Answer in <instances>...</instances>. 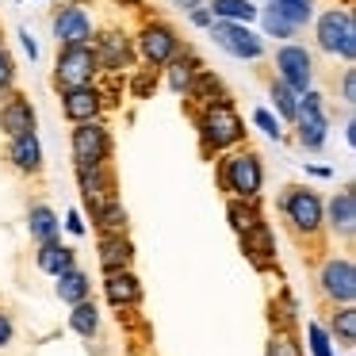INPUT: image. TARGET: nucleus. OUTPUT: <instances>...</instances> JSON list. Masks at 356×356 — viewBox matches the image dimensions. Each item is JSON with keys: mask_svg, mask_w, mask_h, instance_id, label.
I'll return each mask as SVG.
<instances>
[{"mask_svg": "<svg viewBox=\"0 0 356 356\" xmlns=\"http://www.w3.org/2000/svg\"><path fill=\"white\" fill-rule=\"evenodd\" d=\"M318 284H322V295L333 302V307H348L356 299V268L348 257H330L318 272Z\"/></svg>", "mask_w": 356, "mask_h": 356, "instance_id": "10", "label": "nucleus"}, {"mask_svg": "<svg viewBox=\"0 0 356 356\" xmlns=\"http://www.w3.org/2000/svg\"><path fill=\"white\" fill-rule=\"evenodd\" d=\"M330 333H333V341H337L341 348L356 345V310H353V302H348V307H337V314H333V322H330Z\"/></svg>", "mask_w": 356, "mask_h": 356, "instance_id": "32", "label": "nucleus"}, {"mask_svg": "<svg viewBox=\"0 0 356 356\" xmlns=\"http://www.w3.org/2000/svg\"><path fill=\"white\" fill-rule=\"evenodd\" d=\"M70 330L77 333V337L92 341V337H96V330H100V307H96L92 299H81V302H73Z\"/></svg>", "mask_w": 356, "mask_h": 356, "instance_id": "27", "label": "nucleus"}, {"mask_svg": "<svg viewBox=\"0 0 356 356\" xmlns=\"http://www.w3.org/2000/svg\"><path fill=\"white\" fill-rule=\"evenodd\" d=\"M341 96H345V108L356 104V73L353 70H345V77H341Z\"/></svg>", "mask_w": 356, "mask_h": 356, "instance_id": "39", "label": "nucleus"}, {"mask_svg": "<svg viewBox=\"0 0 356 356\" xmlns=\"http://www.w3.org/2000/svg\"><path fill=\"white\" fill-rule=\"evenodd\" d=\"M27 230H31L35 241H50V238H62V222H58L54 207L39 203V207L27 211Z\"/></svg>", "mask_w": 356, "mask_h": 356, "instance_id": "26", "label": "nucleus"}, {"mask_svg": "<svg viewBox=\"0 0 356 356\" xmlns=\"http://www.w3.org/2000/svg\"><path fill=\"white\" fill-rule=\"evenodd\" d=\"M200 70H203L200 58H195L192 50H180V54L165 65V81H169V88L177 96H188V88H192L195 77H200Z\"/></svg>", "mask_w": 356, "mask_h": 356, "instance_id": "22", "label": "nucleus"}, {"mask_svg": "<svg viewBox=\"0 0 356 356\" xmlns=\"http://www.w3.org/2000/svg\"><path fill=\"white\" fill-rule=\"evenodd\" d=\"M177 8L180 12H192V8H200V0H177Z\"/></svg>", "mask_w": 356, "mask_h": 356, "instance_id": "45", "label": "nucleus"}, {"mask_svg": "<svg viewBox=\"0 0 356 356\" xmlns=\"http://www.w3.org/2000/svg\"><path fill=\"white\" fill-rule=\"evenodd\" d=\"M104 295L115 310H134L142 302V284L131 268H119V272H104Z\"/></svg>", "mask_w": 356, "mask_h": 356, "instance_id": "15", "label": "nucleus"}, {"mask_svg": "<svg viewBox=\"0 0 356 356\" xmlns=\"http://www.w3.org/2000/svg\"><path fill=\"white\" fill-rule=\"evenodd\" d=\"M295 138H299L302 149H322L325 134H330V115H325V104L314 88L299 96V111H295Z\"/></svg>", "mask_w": 356, "mask_h": 356, "instance_id": "5", "label": "nucleus"}, {"mask_svg": "<svg viewBox=\"0 0 356 356\" xmlns=\"http://www.w3.org/2000/svg\"><path fill=\"white\" fill-rule=\"evenodd\" d=\"M88 215H92V222L100 226V234H127V211H123V203H119V195L88 207Z\"/></svg>", "mask_w": 356, "mask_h": 356, "instance_id": "25", "label": "nucleus"}, {"mask_svg": "<svg viewBox=\"0 0 356 356\" xmlns=\"http://www.w3.org/2000/svg\"><path fill=\"white\" fill-rule=\"evenodd\" d=\"M58 284H54V291H58V299L62 302H81V299H88L92 295V284H88V272H81L77 264H70V268H62L58 272Z\"/></svg>", "mask_w": 356, "mask_h": 356, "instance_id": "24", "label": "nucleus"}, {"mask_svg": "<svg viewBox=\"0 0 356 356\" xmlns=\"http://www.w3.org/2000/svg\"><path fill=\"white\" fill-rule=\"evenodd\" d=\"M253 123H257V127H261V131H264V134H268V138H272V142H280V138H284V123H280V119H276V115H272V111H268V108H257V111H253Z\"/></svg>", "mask_w": 356, "mask_h": 356, "instance_id": "36", "label": "nucleus"}, {"mask_svg": "<svg viewBox=\"0 0 356 356\" xmlns=\"http://www.w3.org/2000/svg\"><path fill=\"white\" fill-rule=\"evenodd\" d=\"M299 96L302 92H295L291 85H284V81H272V108H276V119L280 123H291L295 119V111H299Z\"/></svg>", "mask_w": 356, "mask_h": 356, "instance_id": "31", "label": "nucleus"}, {"mask_svg": "<svg viewBox=\"0 0 356 356\" xmlns=\"http://www.w3.org/2000/svg\"><path fill=\"white\" fill-rule=\"evenodd\" d=\"M314 39H318V47H322L330 58H341V62L353 65V58H356V24H353V12H348V8L322 12V16H318V24H314Z\"/></svg>", "mask_w": 356, "mask_h": 356, "instance_id": "3", "label": "nucleus"}, {"mask_svg": "<svg viewBox=\"0 0 356 356\" xmlns=\"http://www.w3.org/2000/svg\"><path fill=\"white\" fill-rule=\"evenodd\" d=\"M226 218H230V226H234V234H245V230H253L257 222H261V211H257V200H234L230 195V203H226Z\"/></svg>", "mask_w": 356, "mask_h": 356, "instance_id": "30", "label": "nucleus"}, {"mask_svg": "<svg viewBox=\"0 0 356 356\" xmlns=\"http://www.w3.org/2000/svg\"><path fill=\"white\" fill-rule=\"evenodd\" d=\"M264 353H268V356H302V345H299V337H295V330L280 325V330H272L268 348H264Z\"/></svg>", "mask_w": 356, "mask_h": 356, "instance_id": "33", "label": "nucleus"}, {"mask_svg": "<svg viewBox=\"0 0 356 356\" xmlns=\"http://www.w3.org/2000/svg\"><path fill=\"white\" fill-rule=\"evenodd\" d=\"M276 16H284L287 24L299 31V27H307L310 19H314V0H264Z\"/></svg>", "mask_w": 356, "mask_h": 356, "instance_id": "28", "label": "nucleus"}, {"mask_svg": "<svg viewBox=\"0 0 356 356\" xmlns=\"http://www.w3.org/2000/svg\"><path fill=\"white\" fill-rule=\"evenodd\" d=\"M241 249H245V257L253 261V268H261V272L276 268V238H272V230H268L264 218L253 226V230L241 234Z\"/></svg>", "mask_w": 356, "mask_h": 356, "instance_id": "18", "label": "nucleus"}, {"mask_svg": "<svg viewBox=\"0 0 356 356\" xmlns=\"http://www.w3.org/2000/svg\"><path fill=\"white\" fill-rule=\"evenodd\" d=\"M211 16L215 19H230V24H249V19H257V4L253 0H211Z\"/></svg>", "mask_w": 356, "mask_h": 356, "instance_id": "29", "label": "nucleus"}, {"mask_svg": "<svg viewBox=\"0 0 356 356\" xmlns=\"http://www.w3.org/2000/svg\"><path fill=\"white\" fill-rule=\"evenodd\" d=\"M325 218H330V230L337 238H353L356 234V192L353 188H341L337 195L325 207Z\"/></svg>", "mask_w": 356, "mask_h": 356, "instance_id": "19", "label": "nucleus"}, {"mask_svg": "<svg viewBox=\"0 0 356 356\" xmlns=\"http://www.w3.org/2000/svg\"><path fill=\"white\" fill-rule=\"evenodd\" d=\"M131 88H134V96H138V100H146V96L157 88V70H142L138 77L131 81Z\"/></svg>", "mask_w": 356, "mask_h": 356, "instance_id": "38", "label": "nucleus"}, {"mask_svg": "<svg viewBox=\"0 0 356 356\" xmlns=\"http://www.w3.org/2000/svg\"><path fill=\"white\" fill-rule=\"evenodd\" d=\"M0 131H4V138H19V134L35 131V108L27 96L12 92L8 100L0 104Z\"/></svg>", "mask_w": 356, "mask_h": 356, "instance_id": "16", "label": "nucleus"}, {"mask_svg": "<svg viewBox=\"0 0 356 356\" xmlns=\"http://www.w3.org/2000/svg\"><path fill=\"white\" fill-rule=\"evenodd\" d=\"M195 127H200V142H203V149H207V154L234 149V146H241V138H245V123H241V115L234 111L230 100L203 104Z\"/></svg>", "mask_w": 356, "mask_h": 356, "instance_id": "1", "label": "nucleus"}, {"mask_svg": "<svg viewBox=\"0 0 356 356\" xmlns=\"http://www.w3.org/2000/svg\"><path fill=\"white\" fill-rule=\"evenodd\" d=\"M62 111H65V119H70V123H88V119H100L104 92L96 85L62 88Z\"/></svg>", "mask_w": 356, "mask_h": 356, "instance_id": "13", "label": "nucleus"}, {"mask_svg": "<svg viewBox=\"0 0 356 356\" xmlns=\"http://www.w3.org/2000/svg\"><path fill=\"white\" fill-rule=\"evenodd\" d=\"M19 39H24V50H27V58L35 62V58H39V42L31 39V31H19Z\"/></svg>", "mask_w": 356, "mask_h": 356, "instance_id": "42", "label": "nucleus"}, {"mask_svg": "<svg viewBox=\"0 0 356 356\" xmlns=\"http://www.w3.org/2000/svg\"><path fill=\"white\" fill-rule=\"evenodd\" d=\"M276 77L284 81V85H291L295 92H307L310 81H314V58H310V50L295 47V42L280 47L276 50Z\"/></svg>", "mask_w": 356, "mask_h": 356, "instance_id": "12", "label": "nucleus"}, {"mask_svg": "<svg viewBox=\"0 0 356 356\" xmlns=\"http://www.w3.org/2000/svg\"><path fill=\"white\" fill-rule=\"evenodd\" d=\"M54 39L58 47H81V42H92V19H88L85 4H70L54 16Z\"/></svg>", "mask_w": 356, "mask_h": 356, "instance_id": "14", "label": "nucleus"}, {"mask_svg": "<svg viewBox=\"0 0 356 356\" xmlns=\"http://www.w3.org/2000/svg\"><path fill=\"white\" fill-rule=\"evenodd\" d=\"M35 264H39V272H47V276H58L62 268L77 264V249H73V245H62V238L39 241V253H35Z\"/></svg>", "mask_w": 356, "mask_h": 356, "instance_id": "23", "label": "nucleus"}, {"mask_svg": "<svg viewBox=\"0 0 356 356\" xmlns=\"http://www.w3.org/2000/svg\"><path fill=\"white\" fill-rule=\"evenodd\" d=\"M134 264V245L127 241V234H100V268L119 272Z\"/></svg>", "mask_w": 356, "mask_h": 356, "instance_id": "21", "label": "nucleus"}, {"mask_svg": "<svg viewBox=\"0 0 356 356\" xmlns=\"http://www.w3.org/2000/svg\"><path fill=\"white\" fill-rule=\"evenodd\" d=\"M12 85H16V62L4 47H0V96H8Z\"/></svg>", "mask_w": 356, "mask_h": 356, "instance_id": "37", "label": "nucleus"}, {"mask_svg": "<svg viewBox=\"0 0 356 356\" xmlns=\"http://www.w3.org/2000/svg\"><path fill=\"white\" fill-rule=\"evenodd\" d=\"M218 184L234 200H257L264 188V169L253 149H234L218 161Z\"/></svg>", "mask_w": 356, "mask_h": 356, "instance_id": "2", "label": "nucleus"}, {"mask_svg": "<svg viewBox=\"0 0 356 356\" xmlns=\"http://www.w3.org/2000/svg\"><path fill=\"white\" fill-rule=\"evenodd\" d=\"M73 161L77 165H104L111 157V131L100 119H88V123H73Z\"/></svg>", "mask_w": 356, "mask_h": 356, "instance_id": "9", "label": "nucleus"}, {"mask_svg": "<svg viewBox=\"0 0 356 356\" xmlns=\"http://www.w3.org/2000/svg\"><path fill=\"white\" fill-rule=\"evenodd\" d=\"M180 50H184L180 47V35L172 31L169 24H161V19H149V24L138 31V54H142V62H146L149 70H165Z\"/></svg>", "mask_w": 356, "mask_h": 356, "instance_id": "7", "label": "nucleus"}, {"mask_svg": "<svg viewBox=\"0 0 356 356\" xmlns=\"http://www.w3.org/2000/svg\"><path fill=\"white\" fill-rule=\"evenodd\" d=\"M188 19H192L195 27H211V19H215V16H211L207 8H192V12H188Z\"/></svg>", "mask_w": 356, "mask_h": 356, "instance_id": "41", "label": "nucleus"}, {"mask_svg": "<svg viewBox=\"0 0 356 356\" xmlns=\"http://www.w3.org/2000/svg\"><path fill=\"white\" fill-rule=\"evenodd\" d=\"M257 16L264 19V35H272V39H291V35H295V27L287 24L284 16H276V12H272V8H261V12H257Z\"/></svg>", "mask_w": 356, "mask_h": 356, "instance_id": "34", "label": "nucleus"}, {"mask_svg": "<svg viewBox=\"0 0 356 356\" xmlns=\"http://www.w3.org/2000/svg\"><path fill=\"white\" fill-rule=\"evenodd\" d=\"M77 184H81V195H85V207H96V203L115 195V180L108 172V161L104 165H77Z\"/></svg>", "mask_w": 356, "mask_h": 356, "instance_id": "17", "label": "nucleus"}, {"mask_svg": "<svg viewBox=\"0 0 356 356\" xmlns=\"http://www.w3.org/2000/svg\"><path fill=\"white\" fill-rule=\"evenodd\" d=\"M211 39H215L218 50H226L230 58H241V62H257L264 54V42L257 31H249L245 24H230V19H211Z\"/></svg>", "mask_w": 356, "mask_h": 356, "instance_id": "8", "label": "nucleus"}, {"mask_svg": "<svg viewBox=\"0 0 356 356\" xmlns=\"http://www.w3.org/2000/svg\"><path fill=\"white\" fill-rule=\"evenodd\" d=\"M345 142H348V146H356V123H353V119L345 123Z\"/></svg>", "mask_w": 356, "mask_h": 356, "instance_id": "44", "label": "nucleus"}, {"mask_svg": "<svg viewBox=\"0 0 356 356\" xmlns=\"http://www.w3.org/2000/svg\"><path fill=\"white\" fill-rule=\"evenodd\" d=\"M12 337H16V325H12V318L0 310V348H8Z\"/></svg>", "mask_w": 356, "mask_h": 356, "instance_id": "40", "label": "nucleus"}, {"mask_svg": "<svg viewBox=\"0 0 356 356\" xmlns=\"http://www.w3.org/2000/svg\"><path fill=\"white\" fill-rule=\"evenodd\" d=\"M8 161H12V169H19V172H39L42 169V142H39V134H19V138H8Z\"/></svg>", "mask_w": 356, "mask_h": 356, "instance_id": "20", "label": "nucleus"}, {"mask_svg": "<svg viewBox=\"0 0 356 356\" xmlns=\"http://www.w3.org/2000/svg\"><path fill=\"white\" fill-rule=\"evenodd\" d=\"M70 234H85V222H81V211H70Z\"/></svg>", "mask_w": 356, "mask_h": 356, "instance_id": "43", "label": "nucleus"}, {"mask_svg": "<svg viewBox=\"0 0 356 356\" xmlns=\"http://www.w3.org/2000/svg\"><path fill=\"white\" fill-rule=\"evenodd\" d=\"M88 47H92V54H96L100 73H123V70H131V62H134V42H131V35H123V31H100Z\"/></svg>", "mask_w": 356, "mask_h": 356, "instance_id": "11", "label": "nucleus"}, {"mask_svg": "<svg viewBox=\"0 0 356 356\" xmlns=\"http://www.w3.org/2000/svg\"><path fill=\"white\" fill-rule=\"evenodd\" d=\"M280 211H284V218L291 222L295 234H307V238L322 234L325 203L318 200V192H310V188H284V195H280Z\"/></svg>", "mask_w": 356, "mask_h": 356, "instance_id": "4", "label": "nucleus"}, {"mask_svg": "<svg viewBox=\"0 0 356 356\" xmlns=\"http://www.w3.org/2000/svg\"><path fill=\"white\" fill-rule=\"evenodd\" d=\"M307 341H310V353L314 356H333V341H330V333H325L318 322L307 325Z\"/></svg>", "mask_w": 356, "mask_h": 356, "instance_id": "35", "label": "nucleus"}, {"mask_svg": "<svg viewBox=\"0 0 356 356\" xmlns=\"http://www.w3.org/2000/svg\"><path fill=\"white\" fill-rule=\"evenodd\" d=\"M100 65L88 42L81 47H58V65H54V85L58 88H77V85H92Z\"/></svg>", "mask_w": 356, "mask_h": 356, "instance_id": "6", "label": "nucleus"}]
</instances>
